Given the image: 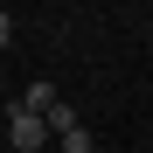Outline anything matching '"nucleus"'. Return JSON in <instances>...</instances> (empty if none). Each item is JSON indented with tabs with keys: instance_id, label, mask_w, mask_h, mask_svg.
Masks as SVG:
<instances>
[{
	"instance_id": "f257e3e1",
	"label": "nucleus",
	"mask_w": 153,
	"mask_h": 153,
	"mask_svg": "<svg viewBox=\"0 0 153 153\" xmlns=\"http://www.w3.org/2000/svg\"><path fill=\"white\" fill-rule=\"evenodd\" d=\"M7 139H14V153H35V146L49 139V125H42L35 111H21V105H14V111H7Z\"/></svg>"
},
{
	"instance_id": "f03ea898",
	"label": "nucleus",
	"mask_w": 153,
	"mask_h": 153,
	"mask_svg": "<svg viewBox=\"0 0 153 153\" xmlns=\"http://www.w3.org/2000/svg\"><path fill=\"white\" fill-rule=\"evenodd\" d=\"M49 105H56V84H28V97H21V111H35V118H49Z\"/></svg>"
},
{
	"instance_id": "7ed1b4c3",
	"label": "nucleus",
	"mask_w": 153,
	"mask_h": 153,
	"mask_svg": "<svg viewBox=\"0 0 153 153\" xmlns=\"http://www.w3.org/2000/svg\"><path fill=\"white\" fill-rule=\"evenodd\" d=\"M42 125H49V132H56V139H63V132H76V111H70V105H63V97H56V105H49V118H42Z\"/></svg>"
},
{
	"instance_id": "20e7f679",
	"label": "nucleus",
	"mask_w": 153,
	"mask_h": 153,
	"mask_svg": "<svg viewBox=\"0 0 153 153\" xmlns=\"http://www.w3.org/2000/svg\"><path fill=\"white\" fill-rule=\"evenodd\" d=\"M63 153H97V146H91V132H84V125H76V132H63Z\"/></svg>"
},
{
	"instance_id": "39448f33",
	"label": "nucleus",
	"mask_w": 153,
	"mask_h": 153,
	"mask_svg": "<svg viewBox=\"0 0 153 153\" xmlns=\"http://www.w3.org/2000/svg\"><path fill=\"white\" fill-rule=\"evenodd\" d=\"M7 35H14V21H7V14H0V49H7Z\"/></svg>"
}]
</instances>
